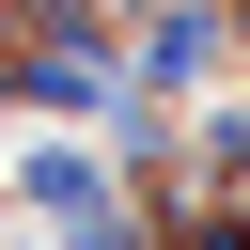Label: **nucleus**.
Segmentation results:
<instances>
[{
	"label": "nucleus",
	"mask_w": 250,
	"mask_h": 250,
	"mask_svg": "<svg viewBox=\"0 0 250 250\" xmlns=\"http://www.w3.org/2000/svg\"><path fill=\"white\" fill-rule=\"evenodd\" d=\"M16 188H31V203H47V219H94V172H78V156H47V141H31V156H16Z\"/></svg>",
	"instance_id": "1"
}]
</instances>
